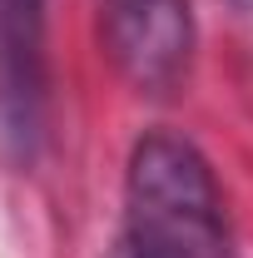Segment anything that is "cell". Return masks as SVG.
Masks as SVG:
<instances>
[{"instance_id": "4", "label": "cell", "mask_w": 253, "mask_h": 258, "mask_svg": "<svg viewBox=\"0 0 253 258\" xmlns=\"http://www.w3.org/2000/svg\"><path fill=\"white\" fill-rule=\"evenodd\" d=\"M104 258H144V253H139V248H134L129 238H114V248H109Z\"/></svg>"}, {"instance_id": "1", "label": "cell", "mask_w": 253, "mask_h": 258, "mask_svg": "<svg viewBox=\"0 0 253 258\" xmlns=\"http://www.w3.org/2000/svg\"><path fill=\"white\" fill-rule=\"evenodd\" d=\"M144 258H228L223 194L184 134L149 129L124 169V233Z\"/></svg>"}, {"instance_id": "2", "label": "cell", "mask_w": 253, "mask_h": 258, "mask_svg": "<svg viewBox=\"0 0 253 258\" xmlns=\"http://www.w3.org/2000/svg\"><path fill=\"white\" fill-rule=\"evenodd\" d=\"M109 60L139 95H174L189 80L194 10L189 0H99Z\"/></svg>"}, {"instance_id": "3", "label": "cell", "mask_w": 253, "mask_h": 258, "mask_svg": "<svg viewBox=\"0 0 253 258\" xmlns=\"http://www.w3.org/2000/svg\"><path fill=\"white\" fill-rule=\"evenodd\" d=\"M45 114V0H0V139L30 154Z\"/></svg>"}, {"instance_id": "5", "label": "cell", "mask_w": 253, "mask_h": 258, "mask_svg": "<svg viewBox=\"0 0 253 258\" xmlns=\"http://www.w3.org/2000/svg\"><path fill=\"white\" fill-rule=\"evenodd\" d=\"M238 5H253V0H238Z\"/></svg>"}]
</instances>
